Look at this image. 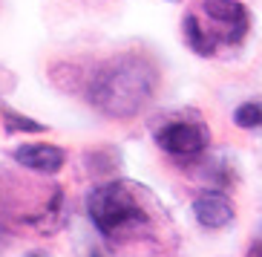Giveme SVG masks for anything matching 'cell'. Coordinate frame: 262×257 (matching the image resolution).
Returning <instances> with one entry per match:
<instances>
[{
  "instance_id": "cell-1",
  "label": "cell",
  "mask_w": 262,
  "mask_h": 257,
  "mask_svg": "<svg viewBox=\"0 0 262 257\" xmlns=\"http://www.w3.org/2000/svg\"><path fill=\"white\" fill-rule=\"evenodd\" d=\"M156 90V70L141 55H118L101 64L90 78V104L104 116H136Z\"/></svg>"
},
{
  "instance_id": "cell-2",
  "label": "cell",
  "mask_w": 262,
  "mask_h": 257,
  "mask_svg": "<svg viewBox=\"0 0 262 257\" xmlns=\"http://www.w3.org/2000/svg\"><path fill=\"white\" fill-rule=\"evenodd\" d=\"M159 214L147 188L136 182H110L90 194V217L107 240H136L139 234L153 228V217Z\"/></svg>"
},
{
  "instance_id": "cell-3",
  "label": "cell",
  "mask_w": 262,
  "mask_h": 257,
  "mask_svg": "<svg viewBox=\"0 0 262 257\" xmlns=\"http://www.w3.org/2000/svg\"><path fill=\"white\" fill-rule=\"evenodd\" d=\"M248 35V12L239 0H199L185 17V41L196 55H216Z\"/></svg>"
},
{
  "instance_id": "cell-4",
  "label": "cell",
  "mask_w": 262,
  "mask_h": 257,
  "mask_svg": "<svg viewBox=\"0 0 262 257\" xmlns=\"http://www.w3.org/2000/svg\"><path fill=\"white\" fill-rule=\"evenodd\" d=\"M156 142L164 153L176 156V159H193L208 148L210 133L199 122H167L156 133Z\"/></svg>"
},
{
  "instance_id": "cell-5",
  "label": "cell",
  "mask_w": 262,
  "mask_h": 257,
  "mask_svg": "<svg viewBox=\"0 0 262 257\" xmlns=\"http://www.w3.org/2000/svg\"><path fill=\"white\" fill-rule=\"evenodd\" d=\"M193 214L199 220V226L205 228H225L233 220V203L219 191H205V194L196 196Z\"/></svg>"
},
{
  "instance_id": "cell-6",
  "label": "cell",
  "mask_w": 262,
  "mask_h": 257,
  "mask_svg": "<svg viewBox=\"0 0 262 257\" xmlns=\"http://www.w3.org/2000/svg\"><path fill=\"white\" fill-rule=\"evenodd\" d=\"M15 162L38 173H55L63 168V150L55 145H24L15 150Z\"/></svg>"
},
{
  "instance_id": "cell-7",
  "label": "cell",
  "mask_w": 262,
  "mask_h": 257,
  "mask_svg": "<svg viewBox=\"0 0 262 257\" xmlns=\"http://www.w3.org/2000/svg\"><path fill=\"white\" fill-rule=\"evenodd\" d=\"M233 122H236L242 130H262V104L259 102L239 104L236 113H233Z\"/></svg>"
},
{
  "instance_id": "cell-8",
  "label": "cell",
  "mask_w": 262,
  "mask_h": 257,
  "mask_svg": "<svg viewBox=\"0 0 262 257\" xmlns=\"http://www.w3.org/2000/svg\"><path fill=\"white\" fill-rule=\"evenodd\" d=\"M3 118H6L9 130H29V133H40V130H43V125L32 122V118H24V116H15L12 110H3Z\"/></svg>"
},
{
  "instance_id": "cell-9",
  "label": "cell",
  "mask_w": 262,
  "mask_h": 257,
  "mask_svg": "<svg viewBox=\"0 0 262 257\" xmlns=\"http://www.w3.org/2000/svg\"><path fill=\"white\" fill-rule=\"evenodd\" d=\"M35 257H38V254H35Z\"/></svg>"
}]
</instances>
